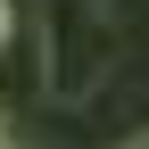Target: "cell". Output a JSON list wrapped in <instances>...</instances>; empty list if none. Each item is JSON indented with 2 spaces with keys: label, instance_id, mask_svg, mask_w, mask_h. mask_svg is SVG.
Here are the masks:
<instances>
[{
  "label": "cell",
  "instance_id": "2",
  "mask_svg": "<svg viewBox=\"0 0 149 149\" xmlns=\"http://www.w3.org/2000/svg\"><path fill=\"white\" fill-rule=\"evenodd\" d=\"M8 33H17V0H0V42H8Z\"/></svg>",
  "mask_w": 149,
  "mask_h": 149
},
{
  "label": "cell",
  "instance_id": "1",
  "mask_svg": "<svg viewBox=\"0 0 149 149\" xmlns=\"http://www.w3.org/2000/svg\"><path fill=\"white\" fill-rule=\"evenodd\" d=\"M108 8L100 0H42V91L50 100H83L108 74Z\"/></svg>",
  "mask_w": 149,
  "mask_h": 149
},
{
  "label": "cell",
  "instance_id": "3",
  "mask_svg": "<svg viewBox=\"0 0 149 149\" xmlns=\"http://www.w3.org/2000/svg\"><path fill=\"white\" fill-rule=\"evenodd\" d=\"M133 149H149V133H141V141H133Z\"/></svg>",
  "mask_w": 149,
  "mask_h": 149
}]
</instances>
